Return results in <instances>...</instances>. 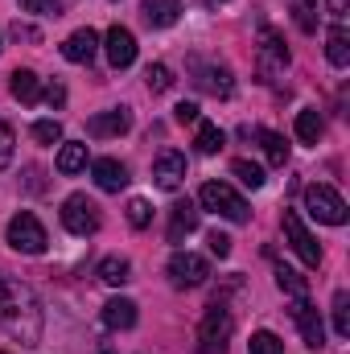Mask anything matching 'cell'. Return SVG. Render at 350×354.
Returning a JSON list of instances; mask_svg holds the SVG:
<instances>
[{
    "mask_svg": "<svg viewBox=\"0 0 350 354\" xmlns=\"http://www.w3.org/2000/svg\"><path fill=\"white\" fill-rule=\"evenodd\" d=\"M0 330L21 346L42 342V305H37L33 288L12 276H0Z\"/></svg>",
    "mask_w": 350,
    "mask_h": 354,
    "instance_id": "6da1fadb",
    "label": "cell"
},
{
    "mask_svg": "<svg viewBox=\"0 0 350 354\" xmlns=\"http://www.w3.org/2000/svg\"><path fill=\"white\" fill-rule=\"evenodd\" d=\"M231 330H235V322H231L227 305H223V301H214V305L206 309L202 326H198V354H227Z\"/></svg>",
    "mask_w": 350,
    "mask_h": 354,
    "instance_id": "7a4b0ae2",
    "label": "cell"
},
{
    "mask_svg": "<svg viewBox=\"0 0 350 354\" xmlns=\"http://www.w3.org/2000/svg\"><path fill=\"white\" fill-rule=\"evenodd\" d=\"M198 202H202L206 210H214V214L231 218V223H248V218H252L248 202H243V198H239L227 181H206V185L198 189Z\"/></svg>",
    "mask_w": 350,
    "mask_h": 354,
    "instance_id": "3957f363",
    "label": "cell"
},
{
    "mask_svg": "<svg viewBox=\"0 0 350 354\" xmlns=\"http://www.w3.org/2000/svg\"><path fill=\"white\" fill-rule=\"evenodd\" d=\"M8 243H12V252H21V256H42L50 239H46V227L37 223V214L21 210V214L8 218Z\"/></svg>",
    "mask_w": 350,
    "mask_h": 354,
    "instance_id": "277c9868",
    "label": "cell"
},
{
    "mask_svg": "<svg viewBox=\"0 0 350 354\" xmlns=\"http://www.w3.org/2000/svg\"><path fill=\"white\" fill-rule=\"evenodd\" d=\"M284 66H288L284 37H280L272 25H264L260 29V46H256V71H260V79L264 83H276V79L284 75Z\"/></svg>",
    "mask_w": 350,
    "mask_h": 354,
    "instance_id": "5b68a950",
    "label": "cell"
},
{
    "mask_svg": "<svg viewBox=\"0 0 350 354\" xmlns=\"http://www.w3.org/2000/svg\"><path fill=\"white\" fill-rule=\"evenodd\" d=\"M305 210L317 218V223H330V227H342L347 223V202H342V194L338 189H330V185H309L305 189Z\"/></svg>",
    "mask_w": 350,
    "mask_h": 354,
    "instance_id": "8992f818",
    "label": "cell"
},
{
    "mask_svg": "<svg viewBox=\"0 0 350 354\" xmlns=\"http://www.w3.org/2000/svg\"><path fill=\"white\" fill-rule=\"evenodd\" d=\"M99 206L91 202L87 194H71L66 202H62V227L71 231V235H79V239H87L99 231Z\"/></svg>",
    "mask_w": 350,
    "mask_h": 354,
    "instance_id": "52a82bcc",
    "label": "cell"
},
{
    "mask_svg": "<svg viewBox=\"0 0 350 354\" xmlns=\"http://www.w3.org/2000/svg\"><path fill=\"white\" fill-rule=\"evenodd\" d=\"M165 272H169V284L174 288H198V284H206L210 264L202 256H194V252H174V260H169Z\"/></svg>",
    "mask_w": 350,
    "mask_h": 354,
    "instance_id": "ba28073f",
    "label": "cell"
},
{
    "mask_svg": "<svg viewBox=\"0 0 350 354\" xmlns=\"http://www.w3.org/2000/svg\"><path fill=\"white\" fill-rule=\"evenodd\" d=\"M280 223H284V235H288L293 252H297V256H301V260H305L309 268L322 264V243L309 235V227L301 223V214H297V210H284V218H280Z\"/></svg>",
    "mask_w": 350,
    "mask_h": 354,
    "instance_id": "9c48e42d",
    "label": "cell"
},
{
    "mask_svg": "<svg viewBox=\"0 0 350 354\" xmlns=\"http://www.w3.org/2000/svg\"><path fill=\"white\" fill-rule=\"evenodd\" d=\"M293 322H297V330H301V338H305V346H309V351H322V346H326L322 313H317L305 297H297V305H293Z\"/></svg>",
    "mask_w": 350,
    "mask_h": 354,
    "instance_id": "30bf717a",
    "label": "cell"
},
{
    "mask_svg": "<svg viewBox=\"0 0 350 354\" xmlns=\"http://www.w3.org/2000/svg\"><path fill=\"white\" fill-rule=\"evenodd\" d=\"M153 181H157V189L174 194L177 185L185 181V153H177V149H165V153L157 157V165H153Z\"/></svg>",
    "mask_w": 350,
    "mask_h": 354,
    "instance_id": "8fae6325",
    "label": "cell"
},
{
    "mask_svg": "<svg viewBox=\"0 0 350 354\" xmlns=\"http://www.w3.org/2000/svg\"><path fill=\"white\" fill-rule=\"evenodd\" d=\"M103 41H107V62H111L116 71H124V66H132V62H136V37H132V29L111 25Z\"/></svg>",
    "mask_w": 350,
    "mask_h": 354,
    "instance_id": "7c38bea8",
    "label": "cell"
},
{
    "mask_svg": "<svg viewBox=\"0 0 350 354\" xmlns=\"http://www.w3.org/2000/svg\"><path fill=\"white\" fill-rule=\"evenodd\" d=\"M132 128V111L128 107H111V111H99V115H91L87 120V132L91 136H124Z\"/></svg>",
    "mask_w": 350,
    "mask_h": 354,
    "instance_id": "4fadbf2b",
    "label": "cell"
},
{
    "mask_svg": "<svg viewBox=\"0 0 350 354\" xmlns=\"http://www.w3.org/2000/svg\"><path fill=\"white\" fill-rule=\"evenodd\" d=\"M95 50H99V33H95V29H75V33L62 41V58L75 62V66H91Z\"/></svg>",
    "mask_w": 350,
    "mask_h": 354,
    "instance_id": "5bb4252c",
    "label": "cell"
},
{
    "mask_svg": "<svg viewBox=\"0 0 350 354\" xmlns=\"http://www.w3.org/2000/svg\"><path fill=\"white\" fill-rule=\"evenodd\" d=\"M194 71H198V87L206 95H214V99H231L235 95V79H231L227 66H194Z\"/></svg>",
    "mask_w": 350,
    "mask_h": 354,
    "instance_id": "9a60e30c",
    "label": "cell"
},
{
    "mask_svg": "<svg viewBox=\"0 0 350 354\" xmlns=\"http://www.w3.org/2000/svg\"><path fill=\"white\" fill-rule=\"evenodd\" d=\"M91 174H95V185L107 189V194H120V189L128 185V169H124L116 157H99V161L91 165Z\"/></svg>",
    "mask_w": 350,
    "mask_h": 354,
    "instance_id": "2e32d148",
    "label": "cell"
},
{
    "mask_svg": "<svg viewBox=\"0 0 350 354\" xmlns=\"http://www.w3.org/2000/svg\"><path fill=\"white\" fill-rule=\"evenodd\" d=\"M103 326H107V330H132V326H136V305H132L128 297H111V301L103 305Z\"/></svg>",
    "mask_w": 350,
    "mask_h": 354,
    "instance_id": "e0dca14e",
    "label": "cell"
},
{
    "mask_svg": "<svg viewBox=\"0 0 350 354\" xmlns=\"http://www.w3.org/2000/svg\"><path fill=\"white\" fill-rule=\"evenodd\" d=\"M198 231V210L190 206V202H177L174 214H169V243H181V239H190Z\"/></svg>",
    "mask_w": 350,
    "mask_h": 354,
    "instance_id": "ac0fdd59",
    "label": "cell"
},
{
    "mask_svg": "<svg viewBox=\"0 0 350 354\" xmlns=\"http://www.w3.org/2000/svg\"><path fill=\"white\" fill-rule=\"evenodd\" d=\"M140 12H145V21L153 29H169L177 21V12H181V0H145Z\"/></svg>",
    "mask_w": 350,
    "mask_h": 354,
    "instance_id": "d6986e66",
    "label": "cell"
},
{
    "mask_svg": "<svg viewBox=\"0 0 350 354\" xmlns=\"http://www.w3.org/2000/svg\"><path fill=\"white\" fill-rule=\"evenodd\" d=\"M326 58H330V66H338V71L350 66V37H347L342 25L330 29V37H326Z\"/></svg>",
    "mask_w": 350,
    "mask_h": 354,
    "instance_id": "ffe728a7",
    "label": "cell"
},
{
    "mask_svg": "<svg viewBox=\"0 0 350 354\" xmlns=\"http://www.w3.org/2000/svg\"><path fill=\"white\" fill-rule=\"evenodd\" d=\"M87 169V145L83 140H66L58 149V174H79Z\"/></svg>",
    "mask_w": 350,
    "mask_h": 354,
    "instance_id": "44dd1931",
    "label": "cell"
},
{
    "mask_svg": "<svg viewBox=\"0 0 350 354\" xmlns=\"http://www.w3.org/2000/svg\"><path fill=\"white\" fill-rule=\"evenodd\" d=\"M322 132H326V124H322V111H317V107L297 111V136H301L305 145H317V140H322Z\"/></svg>",
    "mask_w": 350,
    "mask_h": 354,
    "instance_id": "7402d4cb",
    "label": "cell"
},
{
    "mask_svg": "<svg viewBox=\"0 0 350 354\" xmlns=\"http://www.w3.org/2000/svg\"><path fill=\"white\" fill-rule=\"evenodd\" d=\"M223 145H227L223 128H219V124H206V120H202V124H198V136H194V149H198L202 157H214V153H219Z\"/></svg>",
    "mask_w": 350,
    "mask_h": 354,
    "instance_id": "603a6c76",
    "label": "cell"
},
{
    "mask_svg": "<svg viewBox=\"0 0 350 354\" xmlns=\"http://www.w3.org/2000/svg\"><path fill=\"white\" fill-rule=\"evenodd\" d=\"M8 91H12V99H21V103H37V99H42V87H37V75H33V71H12Z\"/></svg>",
    "mask_w": 350,
    "mask_h": 354,
    "instance_id": "cb8c5ba5",
    "label": "cell"
},
{
    "mask_svg": "<svg viewBox=\"0 0 350 354\" xmlns=\"http://www.w3.org/2000/svg\"><path fill=\"white\" fill-rule=\"evenodd\" d=\"M99 280H103V284H111V288H120V284H128V280H132V264H128L124 256H107V260L99 264Z\"/></svg>",
    "mask_w": 350,
    "mask_h": 354,
    "instance_id": "d4e9b609",
    "label": "cell"
},
{
    "mask_svg": "<svg viewBox=\"0 0 350 354\" xmlns=\"http://www.w3.org/2000/svg\"><path fill=\"white\" fill-rule=\"evenodd\" d=\"M276 284H280L284 292H293V297H305V292H309V280H305L297 268H288V264L276 268Z\"/></svg>",
    "mask_w": 350,
    "mask_h": 354,
    "instance_id": "484cf974",
    "label": "cell"
},
{
    "mask_svg": "<svg viewBox=\"0 0 350 354\" xmlns=\"http://www.w3.org/2000/svg\"><path fill=\"white\" fill-rule=\"evenodd\" d=\"M260 145H264V153H268V161H272V165H284V161H288V145H284V136H280V132L260 128Z\"/></svg>",
    "mask_w": 350,
    "mask_h": 354,
    "instance_id": "4316f807",
    "label": "cell"
},
{
    "mask_svg": "<svg viewBox=\"0 0 350 354\" xmlns=\"http://www.w3.org/2000/svg\"><path fill=\"white\" fill-rule=\"evenodd\" d=\"M248 354H284V342L272 330H256L252 342H248Z\"/></svg>",
    "mask_w": 350,
    "mask_h": 354,
    "instance_id": "83f0119b",
    "label": "cell"
},
{
    "mask_svg": "<svg viewBox=\"0 0 350 354\" xmlns=\"http://www.w3.org/2000/svg\"><path fill=\"white\" fill-rule=\"evenodd\" d=\"M145 83H149V91H157V95H161V91L174 87V71H169L165 62H153V66L145 71Z\"/></svg>",
    "mask_w": 350,
    "mask_h": 354,
    "instance_id": "f1b7e54d",
    "label": "cell"
},
{
    "mask_svg": "<svg viewBox=\"0 0 350 354\" xmlns=\"http://www.w3.org/2000/svg\"><path fill=\"white\" fill-rule=\"evenodd\" d=\"M334 334L338 338H350V297L347 292L334 297Z\"/></svg>",
    "mask_w": 350,
    "mask_h": 354,
    "instance_id": "f546056e",
    "label": "cell"
},
{
    "mask_svg": "<svg viewBox=\"0 0 350 354\" xmlns=\"http://www.w3.org/2000/svg\"><path fill=\"white\" fill-rule=\"evenodd\" d=\"M231 174L239 177L243 185H252V189H260V185H264V169L256 165V161H243V157H239V161L231 165Z\"/></svg>",
    "mask_w": 350,
    "mask_h": 354,
    "instance_id": "4dcf8cb0",
    "label": "cell"
},
{
    "mask_svg": "<svg viewBox=\"0 0 350 354\" xmlns=\"http://www.w3.org/2000/svg\"><path fill=\"white\" fill-rule=\"evenodd\" d=\"M33 140L37 145H58L62 140V124L58 120H37L33 124Z\"/></svg>",
    "mask_w": 350,
    "mask_h": 354,
    "instance_id": "1f68e13d",
    "label": "cell"
},
{
    "mask_svg": "<svg viewBox=\"0 0 350 354\" xmlns=\"http://www.w3.org/2000/svg\"><path fill=\"white\" fill-rule=\"evenodd\" d=\"M128 223H132L136 231H145V227L153 223V206H149L145 198H132V202H128Z\"/></svg>",
    "mask_w": 350,
    "mask_h": 354,
    "instance_id": "d6a6232c",
    "label": "cell"
},
{
    "mask_svg": "<svg viewBox=\"0 0 350 354\" xmlns=\"http://www.w3.org/2000/svg\"><path fill=\"white\" fill-rule=\"evenodd\" d=\"M12 149H17V136H12V128L0 120V169L12 161Z\"/></svg>",
    "mask_w": 350,
    "mask_h": 354,
    "instance_id": "836d02e7",
    "label": "cell"
},
{
    "mask_svg": "<svg viewBox=\"0 0 350 354\" xmlns=\"http://www.w3.org/2000/svg\"><path fill=\"white\" fill-rule=\"evenodd\" d=\"M293 17H297V25H301L305 33H313V29H317V17H313V8H305V4H293Z\"/></svg>",
    "mask_w": 350,
    "mask_h": 354,
    "instance_id": "e575fe53",
    "label": "cell"
},
{
    "mask_svg": "<svg viewBox=\"0 0 350 354\" xmlns=\"http://www.w3.org/2000/svg\"><path fill=\"white\" fill-rule=\"evenodd\" d=\"M210 252H214L219 260H227V256H231V235H223V231H210Z\"/></svg>",
    "mask_w": 350,
    "mask_h": 354,
    "instance_id": "d590c367",
    "label": "cell"
},
{
    "mask_svg": "<svg viewBox=\"0 0 350 354\" xmlns=\"http://www.w3.org/2000/svg\"><path fill=\"white\" fill-rule=\"evenodd\" d=\"M21 8L25 12H42V17H50V12L58 17V0H21Z\"/></svg>",
    "mask_w": 350,
    "mask_h": 354,
    "instance_id": "8d00e7d4",
    "label": "cell"
},
{
    "mask_svg": "<svg viewBox=\"0 0 350 354\" xmlns=\"http://www.w3.org/2000/svg\"><path fill=\"white\" fill-rule=\"evenodd\" d=\"M174 120H177V124H198V103H177Z\"/></svg>",
    "mask_w": 350,
    "mask_h": 354,
    "instance_id": "74e56055",
    "label": "cell"
},
{
    "mask_svg": "<svg viewBox=\"0 0 350 354\" xmlns=\"http://www.w3.org/2000/svg\"><path fill=\"white\" fill-rule=\"evenodd\" d=\"M12 37H17V41H42V33H37L33 25H21V21L12 25Z\"/></svg>",
    "mask_w": 350,
    "mask_h": 354,
    "instance_id": "f35d334b",
    "label": "cell"
},
{
    "mask_svg": "<svg viewBox=\"0 0 350 354\" xmlns=\"http://www.w3.org/2000/svg\"><path fill=\"white\" fill-rule=\"evenodd\" d=\"M46 103H50V107H62V103H66V87H62V83L46 87Z\"/></svg>",
    "mask_w": 350,
    "mask_h": 354,
    "instance_id": "ab89813d",
    "label": "cell"
},
{
    "mask_svg": "<svg viewBox=\"0 0 350 354\" xmlns=\"http://www.w3.org/2000/svg\"><path fill=\"white\" fill-rule=\"evenodd\" d=\"M330 12H334V17H342V12H347V0H330Z\"/></svg>",
    "mask_w": 350,
    "mask_h": 354,
    "instance_id": "60d3db41",
    "label": "cell"
},
{
    "mask_svg": "<svg viewBox=\"0 0 350 354\" xmlns=\"http://www.w3.org/2000/svg\"><path fill=\"white\" fill-rule=\"evenodd\" d=\"M297 4H305V8H313V4H317V0H297Z\"/></svg>",
    "mask_w": 350,
    "mask_h": 354,
    "instance_id": "b9f144b4",
    "label": "cell"
}]
</instances>
